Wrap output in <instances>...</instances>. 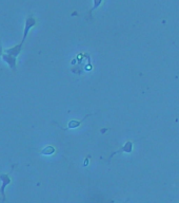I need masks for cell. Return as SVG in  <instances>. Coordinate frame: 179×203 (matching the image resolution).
<instances>
[{
  "instance_id": "obj_2",
  "label": "cell",
  "mask_w": 179,
  "mask_h": 203,
  "mask_svg": "<svg viewBox=\"0 0 179 203\" xmlns=\"http://www.w3.org/2000/svg\"><path fill=\"white\" fill-rule=\"evenodd\" d=\"M83 122V120L82 121H74V120H73V121H71L70 123H68V128H76V127H79L80 126V124L81 123Z\"/></svg>"
},
{
  "instance_id": "obj_1",
  "label": "cell",
  "mask_w": 179,
  "mask_h": 203,
  "mask_svg": "<svg viewBox=\"0 0 179 203\" xmlns=\"http://www.w3.org/2000/svg\"><path fill=\"white\" fill-rule=\"evenodd\" d=\"M35 24H36V19H35L32 15H30L25 20L23 38H22V40L20 41V44H16V46L13 47V48L6 49V50L4 51L3 54H2V59H3L5 62H8V66H10V68L12 69V70H16V58H17V56L21 53V51H22L23 44H24V41H25V38L28 37V32H30V30L35 26Z\"/></svg>"
},
{
  "instance_id": "obj_4",
  "label": "cell",
  "mask_w": 179,
  "mask_h": 203,
  "mask_svg": "<svg viewBox=\"0 0 179 203\" xmlns=\"http://www.w3.org/2000/svg\"><path fill=\"white\" fill-rule=\"evenodd\" d=\"M101 2H102V0H94V4H93V9L91 10V12H90V14H92V12L94 10H96L97 8H98L99 5L101 4Z\"/></svg>"
},
{
  "instance_id": "obj_3",
  "label": "cell",
  "mask_w": 179,
  "mask_h": 203,
  "mask_svg": "<svg viewBox=\"0 0 179 203\" xmlns=\"http://www.w3.org/2000/svg\"><path fill=\"white\" fill-rule=\"evenodd\" d=\"M54 152H55V149H54V147H52V146L46 147L45 149H43V150L41 151V153H43V155H52V153H54Z\"/></svg>"
},
{
  "instance_id": "obj_5",
  "label": "cell",
  "mask_w": 179,
  "mask_h": 203,
  "mask_svg": "<svg viewBox=\"0 0 179 203\" xmlns=\"http://www.w3.org/2000/svg\"><path fill=\"white\" fill-rule=\"evenodd\" d=\"M2 54H3V53H2V48H1V44H0V56H1Z\"/></svg>"
}]
</instances>
